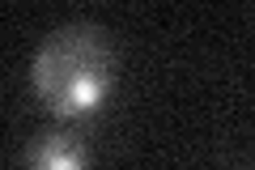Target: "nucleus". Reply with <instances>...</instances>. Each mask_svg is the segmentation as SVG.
<instances>
[{"label":"nucleus","mask_w":255,"mask_h":170,"mask_svg":"<svg viewBox=\"0 0 255 170\" xmlns=\"http://www.w3.org/2000/svg\"><path fill=\"white\" fill-rule=\"evenodd\" d=\"M34 94L43 98V107L55 119H85L102 107V98L111 94V47L102 38L98 26H60L34 55Z\"/></svg>","instance_id":"obj_1"},{"label":"nucleus","mask_w":255,"mask_h":170,"mask_svg":"<svg viewBox=\"0 0 255 170\" xmlns=\"http://www.w3.org/2000/svg\"><path fill=\"white\" fill-rule=\"evenodd\" d=\"M21 166L26 170H85L90 166V153H85V145L77 141L73 132L55 128V132H38L34 141L26 145Z\"/></svg>","instance_id":"obj_2"}]
</instances>
